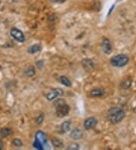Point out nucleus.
Masks as SVG:
<instances>
[{"label": "nucleus", "mask_w": 136, "mask_h": 150, "mask_svg": "<svg viewBox=\"0 0 136 150\" xmlns=\"http://www.w3.org/2000/svg\"><path fill=\"white\" fill-rule=\"evenodd\" d=\"M107 117L111 124H116L124 119L125 112L122 108L114 107V108H111L108 110Z\"/></svg>", "instance_id": "obj_1"}, {"label": "nucleus", "mask_w": 136, "mask_h": 150, "mask_svg": "<svg viewBox=\"0 0 136 150\" xmlns=\"http://www.w3.org/2000/svg\"><path fill=\"white\" fill-rule=\"evenodd\" d=\"M129 61V58L127 55L125 54H119V55H115V56L112 57V58L110 60V63L113 66L121 68V67L126 65Z\"/></svg>", "instance_id": "obj_2"}, {"label": "nucleus", "mask_w": 136, "mask_h": 150, "mask_svg": "<svg viewBox=\"0 0 136 150\" xmlns=\"http://www.w3.org/2000/svg\"><path fill=\"white\" fill-rule=\"evenodd\" d=\"M56 107V114L58 117H64L68 115L70 112V107L66 103L61 104L59 106H55Z\"/></svg>", "instance_id": "obj_3"}, {"label": "nucleus", "mask_w": 136, "mask_h": 150, "mask_svg": "<svg viewBox=\"0 0 136 150\" xmlns=\"http://www.w3.org/2000/svg\"><path fill=\"white\" fill-rule=\"evenodd\" d=\"M11 35L15 40H16L18 42H24L25 40V37H24L22 31H20V30H18L15 27H14L11 30Z\"/></svg>", "instance_id": "obj_4"}, {"label": "nucleus", "mask_w": 136, "mask_h": 150, "mask_svg": "<svg viewBox=\"0 0 136 150\" xmlns=\"http://www.w3.org/2000/svg\"><path fill=\"white\" fill-rule=\"evenodd\" d=\"M63 94H64V91L62 90L61 89L57 88L53 90H51L48 93H47L46 98H47V100H49V101H51V100L56 99L58 96H61L63 95Z\"/></svg>", "instance_id": "obj_5"}, {"label": "nucleus", "mask_w": 136, "mask_h": 150, "mask_svg": "<svg viewBox=\"0 0 136 150\" xmlns=\"http://www.w3.org/2000/svg\"><path fill=\"white\" fill-rule=\"evenodd\" d=\"M97 123H98V121H97V119L95 117H88V118H87V119L85 121V122H84V127L87 130H91V129L94 128V127L96 126Z\"/></svg>", "instance_id": "obj_6"}, {"label": "nucleus", "mask_w": 136, "mask_h": 150, "mask_svg": "<svg viewBox=\"0 0 136 150\" xmlns=\"http://www.w3.org/2000/svg\"><path fill=\"white\" fill-rule=\"evenodd\" d=\"M70 137H71L73 139H75V140L81 139L82 137H83V131L82 129H80V128H75L74 130H73L72 131H71Z\"/></svg>", "instance_id": "obj_7"}, {"label": "nucleus", "mask_w": 136, "mask_h": 150, "mask_svg": "<svg viewBox=\"0 0 136 150\" xmlns=\"http://www.w3.org/2000/svg\"><path fill=\"white\" fill-rule=\"evenodd\" d=\"M35 139L40 142V143H42V145H45L47 143V137H46V133L42 131H40V130L36 133Z\"/></svg>", "instance_id": "obj_8"}, {"label": "nucleus", "mask_w": 136, "mask_h": 150, "mask_svg": "<svg viewBox=\"0 0 136 150\" xmlns=\"http://www.w3.org/2000/svg\"><path fill=\"white\" fill-rule=\"evenodd\" d=\"M102 46H103L104 52L106 54H110L112 51V46L110 43V40L108 39H104L103 42H102Z\"/></svg>", "instance_id": "obj_9"}, {"label": "nucleus", "mask_w": 136, "mask_h": 150, "mask_svg": "<svg viewBox=\"0 0 136 150\" xmlns=\"http://www.w3.org/2000/svg\"><path fill=\"white\" fill-rule=\"evenodd\" d=\"M90 94L93 97H100L104 95V90L101 89H94L91 91Z\"/></svg>", "instance_id": "obj_10"}, {"label": "nucleus", "mask_w": 136, "mask_h": 150, "mask_svg": "<svg viewBox=\"0 0 136 150\" xmlns=\"http://www.w3.org/2000/svg\"><path fill=\"white\" fill-rule=\"evenodd\" d=\"M51 143H52V145L55 146V148H63L64 147L63 143L58 139H56V138H53L51 139Z\"/></svg>", "instance_id": "obj_11"}, {"label": "nucleus", "mask_w": 136, "mask_h": 150, "mask_svg": "<svg viewBox=\"0 0 136 150\" xmlns=\"http://www.w3.org/2000/svg\"><path fill=\"white\" fill-rule=\"evenodd\" d=\"M11 129H9L8 127H4L1 129L0 130V135H1V137H7L9 135H11Z\"/></svg>", "instance_id": "obj_12"}, {"label": "nucleus", "mask_w": 136, "mask_h": 150, "mask_svg": "<svg viewBox=\"0 0 136 150\" xmlns=\"http://www.w3.org/2000/svg\"><path fill=\"white\" fill-rule=\"evenodd\" d=\"M70 125H71V123L69 121L63 122L61 124V130H63V132L67 133V131H69L70 129Z\"/></svg>", "instance_id": "obj_13"}, {"label": "nucleus", "mask_w": 136, "mask_h": 150, "mask_svg": "<svg viewBox=\"0 0 136 150\" xmlns=\"http://www.w3.org/2000/svg\"><path fill=\"white\" fill-rule=\"evenodd\" d=\"M40 50V46L38 44L33 45L32 46H30L28 49V52L30 54H34V53L37 52Z\"/></svg>", "instance_id": "obj_14"}, {"label": "nucleus", "mask_w": 136, "mask_h": 150, "mask_svg": "<svg viewBox=\"0 0 136 150\" xmlns=\"http://www.w3.org/2000/svg\"><path fill=\"white\" fill-rule=\"evenodd\" d=\"M35 68H34L33 66L29 67L26 70V71H25V74H26L27 77H33V75L35 74Z\"/></svg>", "instance_id": "obj_15"}, {"label": "nucleus", "mask_w": 136, "mask_h": 150, "mask_svg": "<svg viewBox=\"0 0 136 150\" xmlns=\"http://www.w3.org/2000/svg\"><path fill=\"white\" fill-rule=\"evenodd\" d=\"M61 82L63 85L66 86H71V82L67 77H65V76H62L61 77Z\"/></svg>", "instance_id": "obj_16"}, {"label": "nucleus", "mask_w": 136, "mask_h": 150, "mask_svg": "<svg viewBox=\"0 0 136 150\" xmlns=\"http://www.w3.org/2000/svg\"><path fill=\"white\" fill-rule=\"evenodd\" d=\"M132 80L130 79H126L123 82H122V87L124 89H129L131 86Z\"/></svg>", "instance_id": "obj_17"}, {"label": "nucleus", "mask_w": 136, "mask_h": 150, "mask_svg": "<svg viewBox=\"0 0 136 150\" xmlns=\"http://www.w3.org/2000/svg\"><path fill=\"white\" fill-rule=\"evenodd\" d=\"M33 146H34L36 149H43V145H42V143H40V142L37 141V140H36V139L34 143H33Z\"/></svg>", "instance_id": "obj_18"}, {"label": "nucleus", "mask_w": 136, "mask_h": 150, "mask_svg": "<svg viewBox=\"0 0 136 150\" xmlns=\"http://www.w3.org/2000/svg\"><path fill=\"white\" fill-rule=\"evenodd\" d=\"M43 119H44V116L42 114H40L39 116L36 118V123H37L38 125H40L43 122Z\"/></svg>", "instance_id": "obj_19"}, {"label": "nucleus", "mask_w": 136, "mask_h": 150, "mask_svg": "<svg viewBox=\"0 0 136 150\" xmlns=\"http://www.w3.org/2000/svg\"><path fill=\"white\" fill-rule=\"evenodd\" d=\"M13 143H14V145H15V146H17V147H20V146H22V145H23L21 140H20L19 139H14Z\"/></svg>", "instance_id": "obj_20"}, {"label": "nucleus", "mask_w": 136, "mask_h": 150, "mask_svg": "<svg viewBox=\"0 0 136 150\" xmlns=\"http://www.w3.org/2000/svg\"><path fill=\"white\" fill-rule=\"evenodd\" d=\"M79 149V145L77 143H73L71 144L69 147L67 148V149L73 150V149Z\"/></svg>", "instance_id": "obj_21"}, {"label": "nucleus", "mask_w": 136, "mask_h": 150, "mask_svg": "<svg viewBox=\"0 0 136 150\" xmlns=\"http://www.w3.org/2000/svg\"><path fill=\"white\" fill-rule=\"evenodd\" d=\"M51 2H57V3H63L66 0H51Z\"/></svg>", "instance_id": "obj_22"}, {"label": "nucleus", "mask_w": 136, "mask_h": 150, "mask_svg": "<svg viewBox=\"0 0 136 150\" xmlns=\"http://www.w3.org/2000/svg\"><path fill=\"white\" fill-rule=\"evenodd\" d=\"M42 62H37V66H39L40 68H42Z\"/></svg>", "instance_id": "obj_23"}, {"label": "nucleus", "mask_w": 136, "mask_h": 150, "mask_svg": "<svg viewBox=\"0 0 136 150\" xmlns=\"http://www.w3.org/2000/svg\"><path fill=\"white\" fill-rule=\"evenodd\" d=\"M2 147H3V144H2V140H1V139H0V150L2 149Z\"/></svg>", "instance_id": "obj_24"}, {"label": "nucleus", "mask_w": 136, "mask_h": 150, "mask_svg": "<svg viewBox=\"0 0 136 150\" xmlns=\"http://www.w3.org/2000/svg\"><path fill=\"white\" fill-rule=\"evenodd\" d=\"M114 5H113L112 7H111V9H110V11H109V12H108V15H110V13L111 12V11H112V10H113V9H114Z\"/></svg>", "instance_id": "obj_25"}]
</instances>
